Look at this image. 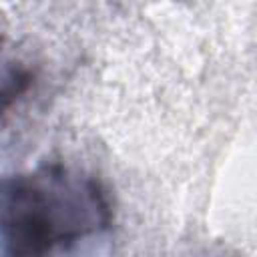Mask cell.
<instances>
[{
  "label": "cell",
  "mask_w": 257,
  "mask_h": 257,
  "mask_svg": "<svg viewBox=\"0 0 257 257\" xmlns=\"http://www.w3.org/2000/svg\"><path fill=\"white\" fill-rule=\"evenodd\" d=\"M112 221L110 193L82 169L44 163L0 177L2 257H72Z\"/></svg>",
  "instance_id": "cell-1"
},
{
  "label": "cell",
  "mask_w": 257,
  "mask_h": 257,
  "mask_svg": "<svg viewBox=\"0 0 257 257\" xmlns=\"http://www.w3.org/2000/svg\"><path fill=\"white\" fill-rule=\"evenodd\" d=\"M32 68L18 56L8 38L0 32V116L30 88Z\"/></svg>",
  "instance_id": "cell-2"
}]
</instances>
